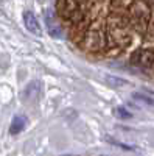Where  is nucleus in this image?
I'll list each match as a JSON object with an SVG mask.
<instances>
[{"mask_svg": "<svg viewBox=\"0 0 154 156\" xmlns=\"http://www.w3.org/2000/svg\"><path fill=\"white\" fill-rule=\"evenodd\" d=\"M84 47L91 51H98L104 47V31L101 25H92L84 36Z\"/></svg>", "mask_w": 154, "mask_h": 156, "instance_id": "nucleus-1", "label": "nucleus"}, {"mask_svg": "<svg viewBox=\"0 0 154 156\" xmlns=\"http://www.w3.org/2000/svg\"><path fill=\"white\" fill-rule=\"evenodd\" d=\"M131 62L139 67H151L154 64V51L151 50H137L131 56Z\"/></svg>", "mask_w": 154, "mask_h": 156, "instance_id": "nucleus-2", "label": "nucleus"}, {"mask_svg": "<svg viewBox=\"0 0 154 156\" xmlns=\"http://www.w3.org/2000/svg\"><path fill=\"white\" fill-rule=\"evenodd\" d=\"M78 0H58V9L62 17L73 19L75 14L78 12Z\"/></svg>", "mask_w": 154, "mask_h": 156, "instance_id": "nucleus-3", "label": "nucleus"}, {"mask_svg": "<svg viewBox=\"0 0 154 156\" xmlns=\"http://www.w3.org/2000/svg\"><path fill=\"white\" fill-rule=\"evenodd\" d=\"M23 23L25 27H27V30L36 36H41L42 34V30H41V25L39 22H37V19L34 17V14L31 11H25L23 12Z\"/></svg>", "mask_w": 154, "mask_h": 156, "instance_id": "nucleus-4", "label": "nucleus"}, {"mask_svg": "<svg viewBox=\"0 0 154 156\" xmlns=\"http://www.w3.org/2000/svg\"><path fill=\"white\" fill-rule=\"evenodd\" d=\"M23 122H25L23 117L16 115L14 119H12L11 125H9V133H11V134H17V133H20L22 129H23V125H25Z\"/></svg>", "mask_w": 154, "mask_h": 156, "instance_id": "nucleus-5", "label": "nucleus"}, {"mask_svg": "<svg viewBox=\"0 0 154 156\" xmlns=\"http://www.w3.org/2000/svg\"><path fill=\"white\" fill-rule=\"evenodd\" d=\"M134 97H135V100H140V101L146 103V105H149V106H154V100H152V98H148V97H145V95H142V94H135Z\"/></svg>", "mask_w": 154, "mask_h": 156, "instance_id": "nucleus-6", "label": "nucleus"}, {"mask_svg": "<svg viewBox=\"0 0 154 156\" xmlns=\"http://www.w3.org/2000/svg\"><path fill=\"white\" fill-rule=\"evenodd\" d=\"M115 112H117L118 117H123V119H126V117H131V114H129V112H126L123 108H117V111H115Z\"/></svg>", "mask_w": 154, "mask_h": 156, "instance_id": "nucleus-7", "label": "nucleus"}]
</instances>
